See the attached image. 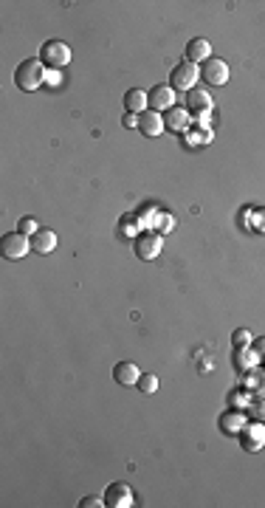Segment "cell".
Here are the masks:
<instances>
[{
  "label": "cell",
  "instance_id": "obj_11",
  "mask_svg": "<svg viewBox=\"0 0 265 508\" xmlns=\"http://www.w3.org/2000/svg\"><path fill=\"white\" fill-rule=\"evenodd\" d=\"M164 127L167 130H172V133H189V127H192V113L187 110V108H170L167 113H164Z\"/></svg>",
  "mask_w": 265,
  "mask_h": 508
},
{
  "label": "cell",
  "instance_id": "obj_24",
  "mask_svg": "<svg viewBox=\"0 0 265 508\" xmlns=\"http://www.w3.org/2000/svg\"><path fill=\"white\" fill-rule=\"evenodd\" d=\"M153 232H158L161 238H164V235H170V232H175V218H172L170 212H164V209H161L158 224H155V229H153Z\"/></svg>",
  "mask_w": 265,
  "mask_h": 508
},
{
  "label": "cell",
  "instance_id": "obj_10",
  "mask_svg": "<svg viewBox=\"0 0 265 508\" xmlns=\"http://www.w3.org/2000/svg\"><path fill=\"white\" fill-rule=\"evenodd\" d=\"M147 96H150V110H155V113H167L170 108H175V91L170 88V85H153V91H147Z\"/></svg>",
  "mask_w": 265,
  "mask_h": 508
},
{
  "label": "cell",
  "instance_id": "obj_28",
  "mask_svg": "<svg viewBox=\"0 0 265 508\" xmlns=\"http://www.w3.org/2000/svg\"><path fill=\"white\" fill-rule=\"evenodd\" d=\"M246 412H252L254 415V421H263L265 424V398H254L252 404H249V410Z\"/></svg>",
  "mask_w": 265,
  "mask_h": 508
},
{
  "label": "cell",
  "instance_id": "obj_2",
  "mask_svg": "<svg viewBox=\"0 0 265 508\" xmlns=\"http://www.w3.org/2000/svg\"><path fill=\"white\" fill-rule=\"evenodd\" d=\"M40 62H42L48 71L65 68V65L71 62V48H68V42H62V40H48V42H42V48H40Z\"/></svg>",
  "mask_w": 265,
  "mask_h": 508
},
{
  "label": "cell",
  "instance_id": "obj_20",
  "mask_svg": "<svg viewBox=\"0 0 265 508\" xmlns=\"http://www.w3.org/2000/svg\"><path fill=\"white\" fill-rule=\"evenodd\" d=\"M232 364H235V370H237V373H249L252 367H257V364H260V359L254 356V350H252V347H243V350H235V353H232Z\"/></svg>",
  "mask_w": 265,
  "mask_h": 508
},
{
  "label": "cell",
  "instance_id": "obj_19",
  "mask_svg": "<svg viewBox=\"0 0 265 508\" xmlns=\"http://www.w3.org/2000/svg\"><path fill=\"white\" fill-rule=\"evenodd\" d=\"M57 249V235L51 229H40L37 235H31V252L34 254H51Z\"/></svg>",
  "mask_w": 265,
  "mask_h": 508
},
{
  "label": "cell",
  "instance_id": "obj_5",
  "mask_svg": "<svg viewBox=\"0 0 265 508\" xmlns=\"http://www.w3.org/2000/svg\"><path fill=\"white\" fill-rule=\"evenodd\" d=\"M28 252H31V238L20 235L17 229L8 232V235H3V241H0V254H3L6 260H20V257H25Z\"/></svg>",
  "mask_w": 265,
  "mask_h": 508
},
{
  "label": "cell",
  "instance_id": "obj_13",
  "mask_svg": "<svg viewBox=\"0 0 265 508\" xmlns=\"http://www.w3.org/2000/svg\"><path fill=\"white\" fill-rule=\"evenodd\" d=\"M139 130H141V136H147V139L161 136V133L167 130V127H164V116L155 113V110H144V113H139Z\"/></svg>",
  "mask_w": 265,
  "mask_h": 508
},
{
  "label": "cell",
  "instance_id": "obj_3",
  "mask_svg": "<svg viewBox=\"0 0 265 508\" xmlns=\"http://www.w3.org/2000/svg\"><path fill=\"white\" fill-rule=\"evenodd\" d=\"M198 76H201V68L198 65H192V62H178L172 71H170V88L172 91H195V85H198Z\"/></svg>",
  "mask_w": 265,
  "mask_h": 508
},
{
  "label": "cell",
  "instance_id": "obj_17",
  "mask_svg": "<svg viewBox=\"0 0 265 508\" xmlns=\"http://www.w3.org/2000/svg\"><path fill=\"white\" fill-rule=\"evenodd\" d=\"M139 376H141V370H139L133 362H119V364L113 367V379H116V384H122V387H136Z\"/></svg>",
  "mask_w": 265,
  "mask_h": 508
},
{
  "label": "cell",
  "instance_id": "obj_1",
  "mask_svg": "<svg viewBox=\"0 0 265 508\" xmlns=\"http://www.w3.org/2000/svg\"><path fill=\"white\" fill-rule=\"evenodd\" d=\"M45 74H48V68L40 62V57H28V59H23V62L17 65V71H14V85H17L20 91L31 93V91H37V88L45 82Z\"/></svg>",
  "mask_w": 265,
  "mask_h": 508
},
{
  "label": "cell",
  "instance_id": "obj_8",
  "mask_svg": "<svg viewBox=\"0 0 265 508\" xmlns=\"http://www.w3.org/2000/svg\"><path fill=\"white\" fill-rule=\"evenodd\" d=\"M201 76H204L209 85H226V82H229V65H226L220 57H209V59L201 65Z\"/></svg>",
  "mask_w": 265,
  "mask_h": 508
},
{
  "label": "cell",
  "instance_id": "obj_4",
  "mask_svg": "<svg viewBox=\"0 0 265 508\" xmlns=\"http://www.w3.org/2000/svg\"><path fill=\"white\" fill-rule=\"evenodd\" d=\"M164 249V238L158 235V232H153V229H144L136 241H133V252L139 260H144V262H153L158 254Z\"/></svg>",
  "mask_w": 265,
  "mask_h": 508
},
{
  "label": "cell",
  "instance_id": "obj_6",
  "mask_svg": "<svg viewBox=\"0 0 265 508\" xmlns=\"http://www.w3.org/2000/svg\"><path fill=\"white\" fill-rule=\"evenodd\" d=\"M240 446L246 449V452H260L265 446V424L263 421H252V424H246L243 429H240Z\"/></svg>",
  "mask_w": 265,
  "mask_h": 508
},
{
  "label": "cell",
  "instance_id": "obj_7",
  "mask_svg": "<svg viewBox=\"0 0 265 508\" xmlns=\"http://www.w3.org/2000/svg\"><path fill=\"white\" fill-rule=\"evenodd\" d=\"M136 503V495L127 483H110L105 492V506L107 508H130Z\"/></svg>",
  "mask_w": 265,
  "mask_h": 508
},
{
  "label": "cell",
  "instance_id": "obj_21",
  "mask_svg": "<svg viewBox=\"0 0 265 508\" xmlns=\"http://www.w3.org/2000/svg\"><path fill=\"white\" fill-rule=\"evenodd\" d=\"M209 142H212V130H209V127H195V130L187 133V144H189V147H198V144L204 147V144H209Z\"/></svg>",
  "mask_w": 265,
  "mask_h": 508
},
{
  "label": "cell",
  "instance_id": "obj_9",
  "mask_svg": "<svg viewBox=\"0 0 265 508\" xmlns=\"http://www.w3.org/2000/svg\"><path fill=\"white\" fill-rule=\"evenodd\" d=\"M246 424H249V421H246V410H240V407H229V410L220 412V418H218V427H220L223 435H240V429H243Z\"/></svg>",
  "mask_w": 265,
  "mask_h": 508
},
{
  "label": "cell",
  "instance_id": "obj_16",
  "mask_svg": "<svg viewBox=\"0 0 265 508\" xmlns=\"http://www.w3.org/2000/svg\"><path fill=\"white\" fill-rule=\"evenodd\" d=\"M141 232H144V224H141L139 212H124V215L119 218V235H122L124 241H136Z\"/></svg>",
  "mask_w": 265,
  "mask_h": 508
},
{
  "label": "cell",
  "instance_id": "obj_22",
  "mask_svg": "<svg viewBox=\"0 0 265 508\" xmlns=\"http://www.w3.org/2000/svg\"><path fill=\"white\" fill-rule=\"evenodd\" d=\"M158 215H161V209H158V207H153V204H147V207H141V209H139V218H141L144 229H155Z\"/></svg>",
  "mask_w": 265,
  "mask_h": 508
},
{
  "label": "cell",
  "instance_id": "obj_18",
  "mask_svg": "<svg viewBox=\"0 0 265 508\" xmlns=\"http://www.w3.org/2000/svg\"><path fill=\"white\" fill-rule=\"evenodd\" d=\"M124 108H127V113H144V110H150V96H147V91H139V88H133V91H127L124 93Z\"/></svg>",
  "mask_w": 265,
  "mask_h": 508
},
{
  "label": "cell",
  "instance_id": "obj_32",
  "mask_svg": "<svg viewBox=\"0 0 265 508\" xmlns=\"http://www.w3.org/2000/svg\"><path fill=\"white\" fill-rule=\"evenodd\" d=\"M45 82L57 85V82H59V74H57V71H48V74H45Z\"/></svg>",
  "mask_w": 265,
  "mask_h": 508
},
{
  "label": "cell",
  "instance_id": "obj_30",
  "mask_svg": "<svg viewBox=\"0 0 265 508\" xmlns=\"http://www.w3.org/2000/svg\"><path fill=\"white\" fill-rule=\"evenodd\" d=\"M252 350H254V356L260 359V364H265V336L257 339V342H252Z\"/></svg>",
  "mask_w": 265,
  "mask_h": 508
},
{
  "label": "cell",
  "instance_id": "obj_26",
  "mask_svg": "<svg viewBox=\"0 0 265 508\" xmlns=\"http://www.w3.org/2000/svg\"><path fill=\"white\" fill-rule=\"evenodd\" d=\"M252 333L246 330V328H237L235 333H232V345H235V350H243V347H252Z\"/></svg>",
  "mask_w": 265,
  "mask_h": 508
},
{
  "label": "cell",
  "instance_id": "obj_23",
  "mask_svg": "<svg viewBox=\"0 0 265 508\" xmlns=\"http://www.w3.org/2000/svg\"><path fill=\"white\" fill-rule=\"evenodd\" d=\"M136 390L144 393V396H153V393L158 390V379H155L153 373H141L139 381H136Z\"/></svg>",
  "mask_w": 265,
  "mask_h": 508
},
{
  "label": "cell",
  "instance_id": "obj_31",
  "mask_svg": "<svg viewBox=\"0 0 265 508\" xmlns=\"http://www.w3.org/2000/svg\"><path fill=\"white\" fill-rule=\"evenodd\" d=\"M122 125H124V127H139V116H136V113H124Z\"/></svg>",
  "mask_w": 265,
  "mask_h": 508
},
{
  "label": "cell",
  "instance_id": "obj_14",
  "mask_svg": "<svg viewBox=\"0 0 265 508\" xmlns=\"http://www.w3.org/2000/svg\"><path fill=\"white\" fill-rule=\"evenodd\" d=\"M187 62H192V65H204L209 57H212V42L209 40H204V37H195V40H189L187 42Z\"/></svg>",
  "mask_w": 265,
  "mask_h": 508
},
{
  "label": "cell",
  "instance_id": "obj_15",
  "mask_svg": "<svg viewBox=\"0 0 265 508\" xmlns=\"http://www.w3.org/2000/svg\"><path fill=\"white\" fill-rule=\"evenodd\" d=\"M240 376H243V387L252 396L265 398V364H257V367H252L249 373H240Z\"/></svg>",
  "mask_w": 265,
  "mask_h": 508
},
{
  "label": "cell",
  "instance_id": "obj_12",
  "mask_svg": "<svg viewBox=\"0 0 265 508\" xmlns=\"http://www.w3.org/2000/svg\"><path fill=\"white\" fill-rule=\"evenodd\" d=\"M187 110H189L195 119H198V116H209V113H212V93L204 91V88L189 91V96H187Z\"/></svg>",
  "mask_w": 265,
  "mask_h": 508
},
{
  "label": "cell",
  "instance_id": "obj_27",
  "mask_svg": "<svg viewBox=\"0 0 265 508\" xmlns=\"http://www.w3.org/2000/svg\"><path fill=\"white\" fill-rule=\"evenodd\" d=\"M17 232L25 235V238H31V235L40 232V224H37L34 218H20V221H17Z\"/></svg>",
  "mask_w": 265,
  "mask_h": 508
},
{
  "label": "cell",
  "instance_id": "obj_29",
  "mask_svg": "<svg viewBox=\"0 0 265 508\" xmlns=\"http://www.w3.org/2000/svg\"><path fill=\"white\" fill-rule=\"evenodd\" d=\"M79 508H105V497H82Z\"/></svg>",
  "mask_w": 265,
  "mask_h": 508
},
{
  "label": "cell",
  "instance_id": "obj_25",
  "mask_svg": "<svg viewBox=\"0 0 265 508\" xmlns=\"http://www.w3.org/2000/svg\"><path fill=\"white\" fill-rule=\"evenodd\" d=\"M249 404H252V398H249V390H246V387H243V393H240V387L229 393V407H240V410H249Z\"/></svg>",
  "mask_w": 265,
  "mask_h": 508
}]
</instances>
